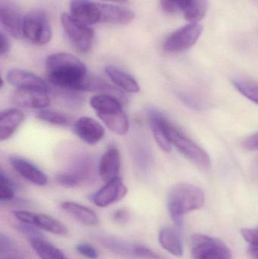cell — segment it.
Wrapping results in <instances>:
<instances>
[{"mask_svg": "<svg viewBox=\"0 0 258 259\" xmlns=\"http://www.w3.org/2000/svg\"><path fill=\"white\" fill-rule=\"evenodd\" d=\"M50 83L67 91L88 92L92 88V77L87 74L85 64L69 53H56L45 62Z\"/></svg>", "mask_w": 258, "mask_h": 259, "instance_id": "1", "label": "cell"}, {"mask_svg": "<svg viewBox=\"0 0 258 259\" xmlns=\"http://www.w3.org/2000/svg\"><path fill=\"white\" fill-rule=\"evenodd\" d=\"M204 202V194L199 187L186 183L174 186L168 197V207L171 219L180 228L183 225L185 214L201 208Z\"/></svg>", "mask_w": 258, "mask_h": 259, "instance_id": "2", "label": "cell"}, {"mask_svg": "<svg viewBox=\"0 0 258 259\" xmlns=\"http://www.w3.org/2000/svg\"><path fill=\"white\" fill-rule=\"evenodd\" d=\"M164 126L171 145L184 155L186 158L195 163L196 165L208 169L212 165L210 157L207 152L198 144L186 137L181 131L174 126L166 117L164 119Z\"/></svg>", "mask_w": 258, "mask_h": 259, "instance_id": "3", "label": "cell"}, {"mask_svg": "<svg viewBox=\"0 0 258 259\" xmlns=\"http://www.w3.org/2000/svg\"><path fill=\"white\" fill-rule=\"evenodd\" d=\"M192 259H232L228 246L218 239L204 234H195L191 240Z\"/></svg>", "mask_w": 258, "mask_h": 259, "instance_id": "4", "label": "cell"}, {"mask_svg": "<svg viewBox=\"0 0 258 259\" xmlns=\"http://www.w3.org/2000/svg\"><path fill=\"white\" fill-rule=\"evenodd\" d=\"M51 28L45 13L31 12L24 16L23 37L36 45L43 46L51 39Z\"/></svg>", "mask_w": 258, "mask_h": 259, "instance_id": "5", "label": "cell"}, {"mask_svg": "<svg viewBox=\"0 0 258 259\" xmlns=\"http://www.w3.org/2000/svg\"><path fill=\"white\" fill-rule=\"evenodd\" d=\"M62 27L74 47L82 53L90 51L95 39V33L89 26L76 21L69 14L62 15Z\"/></svg>", "mask_w": 258, "mask_h": 259, "instance_id": "6", "label": "cell"}, {"mask_svg": "<svg viewBox=\"0 0 258 259\" xmlns=\"http://www.w3.org/2000/svg\"><path fill=\"white\" fill-rule=\"evenodd\" d=\"M203 27L198 23H189L173 32L164 42L165 52L181 53L193 47L202 33Z\"/></svg>", "mask_w": 258, "mask_h": 259, "instance_id": "7", "label": "cell"}, {"mask_svg": "<svg viewBox=\"0 0 258 259\" xmlns=\"http://www.w3.org/2000/svg\"><path fill=\"white\" fill-rule=\"evenodd\" d=\"M12 213L15 219L24 225L39 228L56 235L65 236L68 234V228L63 223L48 214L22 210L13 211Z\"/></svg>", "mask_w": 258, "mask_h": 259, "instance_id": "8", "label": "cell"}, {"mask_svg": "<svg viewBox=\"0 0 258 259\" xmlns=\"http://www.w3.org/2000/svg\"><path fill=\"white\" fill-rule=\"evenodd\" d=\"M24 19V16L13 3L9 0H1L0 23L8 33L16 39L23 37Z\"/></svg>", "mask_w": 258, "mask_h": 259, "instance_id": "9", "label": "cell"}, {"mask_svg": "<svg viewBox=\"0 0 258 259\" xmlns=\"http://www.w3.org/2000/svg\"><path fill=\"white\" fill-rule=\"evenodd\" d=\"M6 80L9 84L15 87L17 90L45 93L49 91L46 82L39 76L26 70H10L6 76Z\"/></svg>", "mask_w": 258, "mask_h": 259, "instance_id": "10", "label": "cell"}, {"mask_svg": "<svg viewBox=\"0 0 258 259\" xmlns=\"http://www.w3.org/2000/svg\"><path fill=\"white\" fill-rule=\"evenodd\" d=\"M127 187L120 177L106 183L104 187L92 196V202L96 206L106 208L119 202L127 194Z\"/></svg>", "mask_w": 258, "mask_h": 259, "instance_id": "11", "label": "cell"}, {"mask_svg": "<svg viewBox=\"0 0 258 259\" xmlns=\"http://www.w3.org/2000/svg\"><path fill=\"white\" fill-rule=\"evenodd\" d=\"M12 105L23 109L42 110L51 103L48 93L17 90L11 96Z\"/></svg>", "mask_w": 258, "mask_h": 259, "instance_id": "12", "label": "cell"}, {"mask_svg": "<svg viewBox=\"0 0 258 259\" xmlns=\"http://www.w3.org/2000/svg\"><path fill=\"white\" fill-rule=\"evenodd\" d=\"M21 231L27 235L30 246L40 259H68L59 248L41 237L40 234L29 228L28 225L22 227Z\"/></svg>", "mask_w": 258, "mask_h": 259, "instance_id": "13", "label": "cell"}, {"mask_svg": "<svg viewBox=\"0 0 258 259\" xmlns=\"http://www.w3.org/2000/svg\"><path fill=\"white\" fill-rule=\"evenodd\" d=\"M74 133L85 143L89 145L98 143L106 134L103 126L89 117H81L74 123Z\"/></svg>", "mask_w": 258, "mask_h": 259, "instance_id": "14", "label": "cell"}, {"mask_svg": "<svg viewBox=\"0 0 258 259\" xmlns=\"http://www.w3.org/2000/svg\"><path fill=\"white\" fill-rule=\"evenodd\" d=\"M8 161L14 170L29 182L40 187L46 185L48 182L46 175L33 163L15 155H10Z\"/></svg>", "mask_w": 258, "mask_h": 259, "instance_id": "15", "label": "cell"}, {"mask_svg": "<svg viewBox=\"0 0 258 259\" xmlns=\"http://www.w3.org/2000/svg\"><path fill=\"white\" fill-rule=\"evenodd\" d=\"M71 15L76 21L89 27L99 23L98 4L89 0H71Z\"/></svg>", "mask_w": 258, "mask_h": 259, "instance_id": "16", "label": "cell"}, {"mask_svg": "<svg viewBox=\"0 0 258 259\" xmlns=\"http://www.w3.org/2000/svg\"><path fill=\"white\" fill-rule=\"evenodd\" d=\"M97 4L99 12V23L125 25L134 19L133 11L127 8L98 3Z\"/></svg>", "mask_w": 258, "mask_h": 259, "instance_id": "17", "label": "cell"}, {"mask_svg": "<svg viewBox=\"0 0 258 259\" xmlns=\"http://www.w3.org/2000/svg\"><path fill=\"white\" fill-rule=\"evenodd\" d=\"M121 170V155L116 148L108 149L101 157L98 167L100 178L105 183H109L119 177Z\"/></svg>", "mask_w": 258, "mask_h": 259, "instance_id": "18", "label": "cell"}, {"mask_svg": "<svg viewBox=\"0 0 258 259\" xmlns=\"http://www.w3.org/2000/svg\"><path fill=\"white\" fill-rule=\"evenodd\" d=\"M98 240L106 249L118 256L125 259H138L136 249L138 244L124 241L110 236H99Z\"/></svg>", "mask_w": 258, "mask_h": 259, "instance_id": "19", "label": "cell"}, {"mask_svg": "<svg viewBox=\"0 0 258 259\" xmlns=\"http://www.w3.org/2000/svg\"><path fill=\"white\" fill-rule=\"evenodd\" d=\"M148 121H149L150 127L152 131L153 136L156 143L159 147L168 152L171 150V143L168 140L165 126H164V119L165 115L162 112L156 109H149L148 111Z\"/></svg>", "mask_w": 258, "mask_h": 259, "instance_id": "20", "label": "cell"}, {"mask_svg": "<svg viewBox=\"0 0 258 259\" xmlns=\"http://www.w3.org/2000/svg\"><path fill=\"white\" fill-rule=\"evenodd\" d=\"M24 113L17 108L2 112L0 116V140L10 138L24 121Z\"/></svg>", "mask_w": 258, "mask_h": 259, "instance_id": "21", "label": "cell"}, {"mask_svg": "<svg viewBox=\"0 0 258 259\" xmlns=\"http://www.w3.org/2000/svg\"><path fill=\"white\" fill-rule=\"evenodd\" d=\"M61 208L83 225L94 227L99 224L97 214L90 208L81 204L67 201L61 204Z\"/></svg>", "mask_w": 258, "mask_h": 259, "instance_id": "22", "label": "cell"}, {"mask_svg": "<svg viewBox=\"0 0 258 259\" xmlns=\"http://www.w3.org/2000/svg\"><path fill=\"white\" fill-rule=\"evenodd\" d=\"M97 116L111 131L120 136L126 135L130 130V122L124 110L113 111Z\"/></svg>", "mask_w": 258, "mask_h": 259, "instance_id": "23", "label": "cell"}, {"mask_svg": "<svg viewBox=\"0 0 258 259\" xmlns=\"http://www.w3.org/2000/svg\"><path fill=\"white\" fill-rule=\"evenodd\" d=\"M106 73L109 78L121 89L129 94H136L140 88L134 77L120 68L109 65L106 68Z\"/></svg>", "mask_w": 258, "mask_h": 259, "instance_id": "24", "label": "cell"}, {"mask_svg": "<svg viewBox=\"0 0 258 259\" xmlns=\"http://www.w3.org/2000/svg\"><path fill=\"white\" fill-rule=\"evenodd\" d=\"M161 246L174 256L181 257L183 255V246L181 239L177 231L165 227L161 229L159 234Z\"/></svg>", "mask_w": 258, "mask_h": 259, "instance_id": "25", "label": "cell"}, {"mask_svg": "<svg viewBox=\"0 0 258 259\" xmlns=\"http://www.w3.org/2000/svg\"><path fill=\"white\" fill-rule=\"evenodd\" d=\"M89 103L91 107L96 112V115L123 109L121 102L116 97L109 94L93 96L90 99Z\"/></svg>", "mask_w": 258, "mask_h": 259, "instance_id": "26", "label": "cell"}, {"mask_svg": "<svg viewBox=\"0 0 258 259\" xmlns=\"http://www.w3.org/2000/svg\"><path fill=\"white\" fill-rule=\"evenodd\" d=\"M208 8V0H192L182 12L188 21L190 23H198L205 16Z\"/></svg>", "mask_w": 258, "mask_h": 259, "instance_id": "27", "label": "cell"}, {"mask_svg": "<svg viewBox=\"0 0 258 259\" xmlns=\"http://www.w3.org/2000/svg\"><path fill=\"white\" fill-rule=\"evenodd\" d=\"M0 259H27L7 235H0Z\"/></svg>", "mask_w": 258, "mask_h": 259, "instance_id": "28", "label": "cell"}, {"mask_svg": "<svg viewBox=\"0 0 258 259\" xmlns=\"http://www.w3.org/2000/svg\"><path fill=\"white\" fill-rule=\"evenodd\" d=\"M36 117L40 121L53 125L66 127L71 124V118L67 116L65 114L55 112V111L42 109L36 113Z\"/></svg>", "mask_w": 258, "mask_h": 259, "instance_id": "29", "label": "cell"}, {"mask_svg": "<svg viewBox=\"0 0 258 259\" xmlns=\"http://www.w3.org/2000/svg\"><path fill=\"white\" fill-rule=\"evenodd\" d=\"M16 187L3 170L0 172V201L1 202H12L15 196Z\"/></svg>", "mask_w": 258, "mask_h": 259, "instance_id": "30", "label": "cell"}, {"mask_svg": "<svg viewBox=\"0 0 258 259\" xmlns=\"http://www.w3.org/2000/svg\"><path fill=\"white\" fill-rule=\"evenodd\" d=\"M233 85L244 97L258 105V83L248 80H235Z\"/></svg>", "mask_w": 258, "mask_h": 259, "instance_id": "31", "label": "cell"}, {"mask_svg": "<svg viewBox=\"0 0 258 259\" xmlns=\"http://www.w3.org/2000/svg\"><path fill=\"white\" fill-rule=\"evenodd\" d=\"M242 237L248 243V253L251 259H258V229L245 228L241 231Z\"/></svg>", "mask_w": 258, "mask_h": 259, "instance_id": "32", "label": "cell"}, {"mask_svg": "<svg viewBox=\"0 0 258 259\" xmlns=\"http://www.w3.org/2000/svg\"><path fill=\"white\" fill-rule=\"evenodd\" d=\"M192 0H160L162 9L168 13H175L183 9Z\"/></svg>", "mask_w": 258, "mask_h": 259, "instance_id": "33", "label": "cell"}, {"mask_svg": "<svg viewBox=\"0 0 258 259\" xmlns=\"http://www.w3.org/2000/svg\"><path fill=\"white\" fill-rule=\"evenodd\" d=\"M56 181L60 185L66 188H73L81 184L80 180L71 172L59 174L56 177Z\"/></svg>", "mask_w": 258, "mask_h": 259, "instance_id": "34", "label": "cell"}, {"mask_svg": "<svg viewBox=\"0 0 258 259\" xmlns=\"http://www.w3.org/2000/svg\"><path fill=\"white\" fill-rule=\"evenodd\" d=\"M76 250L82 256L88 259H98L99 257L98 249H95L93 246L89 243H78L76 246Z\"/></svg>", "mask_w": 258, "mask_h": 259, "instance_id": "35", "label": "cell"}, {"mask_svg": "<svg viewBox=\"0 0 258 259\" xmlns=\"http://www.w3.org/2000/svg\"><path fill=\"white\" fill-rule=\"evenodd\" d=\"M113 219L118 223H126L130 219V212L124 208H120L114 213Z\"/></svg>", "mask_w": 258, "mask_h": 259, "instance_id": "36", "label": "cell"}, {"mask_svg": "<svg viewBox=\"0 0 258 259\" xmlns=\"http://www.w3.org/2000/svg\"><path fill=\"white\" fill-rule=\"evenodd\" d=\"M244 146L248 150H257L258 149V132L245 140L244 142Z\"/></svg>", "mask_w": 258, "mask_h": 259, "instance_id": "37", "label": "cell"}, {"mask_svg": "<svg viewBox=\"0 0 258 259\" xmlns=\"http://www.w3.org/2000/svg\"><path fill=\"white\" fill-rule=\"evenodd\" d=\"M0 41H1V47H0V54L1 56L7 54L10 50V42L9 39L6 37V35L1 32L0 34Z\"/></svg>", "mask_w": 258, "mask_h": 259, "instance_id": "38", "label": "cell"}, {"mask_svg": "<svg viewBox=\"0 0 258 259\" xmlns=\"http://www.w3.org/2000/svg\"><path fill=\"white\" fill-rule=\"evenodd\" d=\"M106 1L113 2V3H127V0H106Z\"/></svg>", "mask_w": 258, "mask_h": 259, "instance_id": "39", "label": "cell"}]
</instances>
